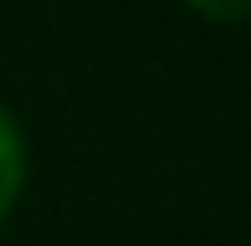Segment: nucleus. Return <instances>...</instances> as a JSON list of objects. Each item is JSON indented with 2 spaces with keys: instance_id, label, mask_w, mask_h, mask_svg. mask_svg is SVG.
I'll use <instances>...</instances> for the list:
<instances>
[{
  "instance_id": "2",
  "label": "nucleus",
  "mask_w": 251,
  "mask_h": 246,
  "mask_svg": "<svg viewBox=\"0 0 251 246\" xmlns=\"http://www.w3.org/2000/svg\"><path fill=\"white\" fill-rule=\"evenodd\" d=\"M185 5L200 21H210V26H241V21H251V0H185Z\"/></svg>"
},
{
  "instance_id": "1",
  "label": "nucleus",
  "mask_w": 251,
  "mask_h": 246,
  "mask_svg": "<svg viewBox=\"0 0 251 246\" xmlns=\"http://www.w3.org/2000/svg\"><path fill=\"white\" fill-rule=\"evenodd\" d=\"M26 174H31V149L21 133V118L0 103V226L16 216L21 195H26Z\"/></svg>"
}]
</instances>
